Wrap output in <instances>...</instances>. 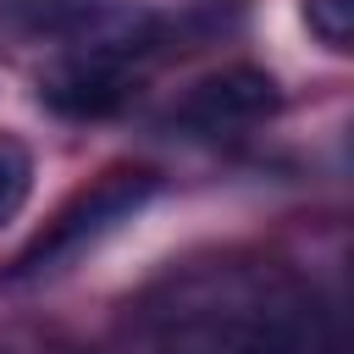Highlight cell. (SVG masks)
<instances>
[{"instance_id": "obj_1", "label": "cell", "mask_w": 354, "mask_h": 354, "mask_svg": "<svg viewBox=\"0 0 354 354\" xmlns=\"http://www.w3.org/2000/svg\"><path fill=\"white\" fill-rule=\"evenodd\" d=\"M221 354H343V332L304 277L271 271L227 315Z\"/></svg>"}, {"instance_id": "obj_2", "label": "cell", "mask_w": 354, "mask_h": 354, "mask_svg": "<svg viewBox=\"0 0 354 354\" xmlns=\"http://www.w3.org/2000/svg\"><path fill=\"white\" fill-rule=\"evenodd\" d=\"M149 194H155V171H144V166H116V171H105V177H94L28 249H22V260H17V282H33V277H50V271H61L66 260H77L88 243H100L105 232H116L122 221H133L144 205H149Z\"/></svg>"}, {"instance_id": "obj_3", "label": "cell", "mask_w": 354, "mask_h": 354, "mask_svg": "<svg viewBox=\"0 0 354 354\" xmlns=\"http://www.w3.org/2000/svg\"><path fill=\"white\" fill-rule=\"evenodd\" d=\"M282 105V88L271 72L260 66H221L210 77H199L183 105H177V122L194 127V133H243V127H260L266 116H277Z\"/></svg>"}, {"instance_id": "obj_4", "label": "cell", "mask_w": 354, "mask_h": 354, "mask_svg": "<svg viewBox=\"0 0 354 354\" xmlns=\"http://www.w3.org/2000/svg\"><path fill=\"white\" fill-rule=\"evenodd\" d=\"M127 61L105 50H72L39 77V100L61 116H105L127 100Z\"/></svg>"}, {"instance_id": "obj_5", "label": "cell", "mask_w": 354, "mask_h": 354, "mask_svg": "<svg viewBox=\"0 0 354 354\" xmlns=\"http://www.w3.org/2000/svg\"><path fill=\"white\" fill-rule=\"evenodd\" d=\"M33 194V155L17 133H0V227L28 205Z\"/></svg>"}, {"instance_id": "obj_6", "label": "cell", "mask_w": 354, "mask_h": 354, "mask_svg": "<svg viewBox=\"0 0 354 354\" xmlns=\"http://www.w3.org/2000/svg\"><path fill=\"white\" fill-rule=\"evenodd\" d=\"M299 17H304V28H310L326 50L354 55V0H304Z\"/></svg>"}]
</instances>
